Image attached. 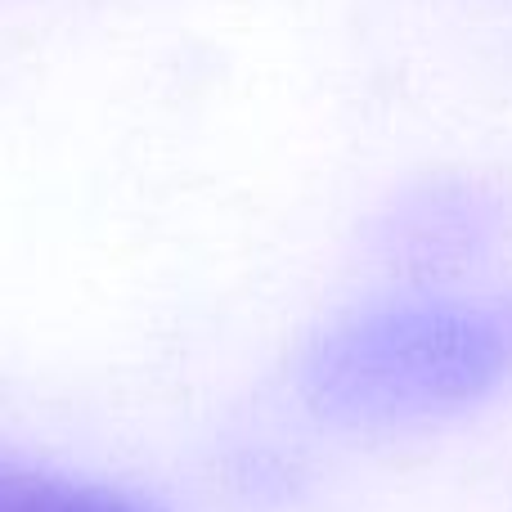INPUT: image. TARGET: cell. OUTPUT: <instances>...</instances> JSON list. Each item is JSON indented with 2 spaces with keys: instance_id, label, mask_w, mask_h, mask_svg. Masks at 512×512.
Returning a JSON list of instances; mask_svg holds the SVG:
<instances>
[{
  "instance_id": "cell-1",
  "label": "cell",
  "mask_w": 512,
  "mask_h": 512,
  "mask_svg": "<svg viewBox=\"0 0 512 512\" xmlns=\"http://www.w3.org/2000/svg\"><path fill=\"white\" fill-rule=\"evenodd\" d=\"M512 378V301H400L319 342L306 396L355 427H396L477 405Z\"/></svg>"
},
{
  "instance_id": "cell-2",
  "label": "cell",
  "mask_w": 512,
  "mask_h": 512,
  "mask_svg": "<svg viewBox=\"0 0 512 512\" xmlns=\"http://www.w3.org/2000/svg\"><path fill=\"white\" fill-rule=\"evenodd\" d=\"M0 512H158L144 499L95 481L0 463Z\"/></svg>"
}]
</instances>
